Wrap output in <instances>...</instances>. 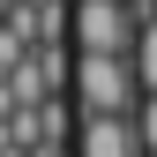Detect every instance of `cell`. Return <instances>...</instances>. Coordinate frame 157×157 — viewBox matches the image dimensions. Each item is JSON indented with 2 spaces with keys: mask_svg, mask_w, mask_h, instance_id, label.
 <instances>
[{
  "mask_svg": "<svg viewBox=\"0 0 157 157\" xmlns=\"http://www.w3.org/2000/svg\"><path fill=\"white\" fill-rule=\"evenodd\" d=\"M67 30H75V60H127L135 37H142V23H135L127 0H75Z\"/></svg>",
  "mask_w": 157,
  "mask_h": 157,
  "instance_id": "obj_1",
  "label": "cell"
},
{
  "mask_svg": "<svg viewBox=\"0 0 157 157\" xmlns=\"http://www.w3.org/2000/svg\"><path fill=\"white\" fill-rule=\"evenodd\" d=\"M127 120H135V142H142V157H157V97H142Z\"/></svg>",
  "mask_w": 157,
  "mask_h": 157,
  "instance_id": "obj_5",
  "label": "cell"
},
{
  "mask_svg": "<svg viewBox=\"0 0 157 157\" xmlns=\"http://www.w3.org/2000/svg\"><path fill=\"white\" fill-rule=\"evenodd\" d=\"M75 157H142L135 120H75Z\"/></svg>",
  "mask_w": 157,
  "mask_h": 157,
  "instance_id": "obj_3",
  "label": "cell"
},
{
  "mask_svg": "<svg viewBox=\"0 0 157 157\" xmlns=\"http://www.w3.org/2000/svg\"><path fill=\"white\" fill-rule=\"evenodd\" d=\"M127 67H135V90L157 97V23H142V37H135V52H127Z\"/></svg>",
  "mask_w": 157,
  "mask_h": 157,
  "instance_id": "obj_4",
  "label": "cell"
},
{
  "mask_svg": "<svg viewBox=\"0 0 157 157\" xmlns=\"http://www.w3.org/2000/svg\"><path fill=\"white\" fill-rule=\"evenodd\" d=\"M75 105H82V120H127L135 105H142V90H135V67L127 60H75Z\"/></svg>",
  "mask_w": 157,
  "mask_h": 157,
  "instance_id": "obj_2",
  "label": "cell"
},
{
  "mask_svg": "<svg viewBox=\"0 0 157 157\" xmlns=\"http://www.w3.org/2000/svg\"><path fill=\"white\" fill-rule=\"evenodd\" d=\"M0 15H8V0H0Z\"/></svg>",
  "mask_w": 157,
  "mask_h": 157,
  "instance_id": "obj_6",
  "label": "cell"
}]
</instances>
